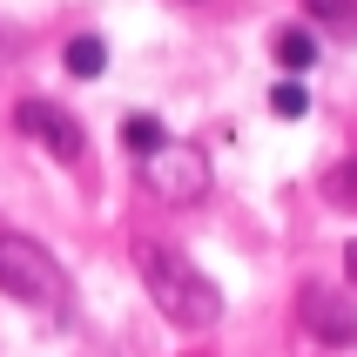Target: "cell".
Listing matches in <instances>:
<instances>
[{"mask_svg":"<svg viewBox=\"0 0 357 357\" xmlns=\"http://www.w3.org/2000/svg\"><path fill=\"white\" fill-rule=\"evenodd\" d=\"M135 263H142V283H149V303H162L169 324H182V331H209V324L222 317L216 283L202 277L182 250H169V243H142Z\"/></svg>","mask_w":357,"mask_h":357,"instance_id":"obj_1","label":"cell"},{"mask_svg":"<svg viewBox=\"0 0 357 357\" xmlns=\"http://www.w3.org/2000/svg\"><path fill=\"white\" fill-rule=\"evenodd\" d=\"M0 290L14 303H27V310H54V317H68V303H75L68 270L20 229H0Z\"/></svg>","mask_w":357,"mask_h":357,"instance_id":"obj_2","label":"cell"},{"mask_svg":"<svg viewBox=\"0 0 357 357\" xmlns=\"http://www.w3.org/2000/svg\"><path fill=\"white\" fill-rule=\"evenodd\" d=\"M14 128H20L27 142H40L54 162H81V149H88V128H81L61 101H34V95H27V101L14 108Z\"/></svg>","mask_w":357,"mask_h":357,"instance_id":"obj_3","label":"cell"},{"mask_svg":"<svg viewBox=\"0 0 357 357\" xmlns=\"http://www.w3.org/2000/svg\"><path fill=\"white\" fill-rule=\"evenodd\" d=\"M142 169H149V189H155L162 202H196L202 189H209L202 149H182V142H162L155 155H142Z\"/></svg>","mask_w":357,"mask_h":357,"instance_id":"obj_4","label":"cell"},{"mask_svg":"<svg viewBox=\"0 0 357 357\" xmlns=\"http://www.w3.org/2000/svg\"><path fill=\"white\" fill-rule=\"evenodd\" d=\"M297 317H303V331L317 344H331V351H351L357 344V303L337 297V290H317V283H310L297 297Z\"/></svg>","mask_w":357,"mask_h":357,"instance_id":"obj_5","label":"cell"},{"mask_svg":"<svg viewBox=\"0 0 357 357\" xmlns=\"http://www.w3.org/2000/svg\"><path fill=\"white\" fill-rule=\"evenodd\" d=\"M61 61H68V75H75V81H95L101 68H108V47H101V34H75L68 47H61Z\"/></svg>","mask_w":357,"mask_h":357,"instance_id":"obj_6","label":"cell"},{"mask_svg":"<svg viewBox=\"0 0 357 357\" xmlns=\"http://www.w3.org/2000/svg\"><path fill=\"white\" fill-rule=\"evenodd\" d=\"M277 61L290 75H303V68H317V40L303 34V27H277Z\"/></svg>","mask_w":357,"mask_h":357,"instance_id":"obj_7","label":"cell"},{"mask_svg":"<svg viewBox=\"0 0 357 357\" xmlns=\"http://www.w3.org/2000/svg\"><path fill=\"white\" fill-rule=\"evenodd\" d=\"M303 7H310V20L337 27V34H351V27H357V0H303Z\"/></svg>","mask_w":357,"mask_h":357,"instance_id":"obj_8","label":"cell"},{"mask_svg":"<svg viewBox=\"0 0 357 357\" xmlns=\"http://www.w3.org/2000/svg\"><path fill=\"white\" fill-rule=\"evenodd\" d=\"M121 135H128V149H135V155H155V149H162V121L128 115V121H121Z\"/></svg>","mask_w":357,"mask_h":357,"instance_id":"obj_9","label":"cell"},{"mask_svg":"<svg viewBox=\"0 0 357 357\" xmlns=\"http://www.w3.org/2000/svg\"><path fill=\"white\" fill-rule=\"evenodd\" d=\"M270 108H277L283 121H297L303 108H310V95H303V81H277V88H270Z\"/></svg>","mask_w":357,"mask_h":357,"instance_id":"obj_10","label":"cell"},{"mask_svg":"<svg viewBox=\"0 0 357 357\" xmlns=\"http://www.w3.org/2000/svg\"><path fill=\"white\" fill-rule=\"evenodd\" d=\"M344 277H351V290H357V243H344Z\"/></svg>","mask_w":357,"mask_h":357,"instance_id":"obj_11","label":"cell"},{"mask_svg":"<svg viewBox=\"0 0 357 357\" xmlns=\"http://www.w3.org/2000/svg\"><path fill=\"white\" fill-rule=\"evenodd\" d=\"M344 182H351V189H357V162H351V176H344Z\"/></svg>","mask_w":357,"mask_h":357,"instance_id":"obj_12","label":"cell"}]
</instances>
